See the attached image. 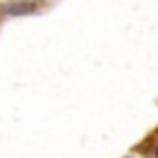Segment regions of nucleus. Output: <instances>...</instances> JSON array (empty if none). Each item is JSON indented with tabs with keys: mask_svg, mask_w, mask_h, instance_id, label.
<instances>
[{
	"mask_svg": "<svg viewBox=\"0 0 158 158\" xmlns=\"http://www.w3.org/2000/svg\"><path fill=\"white\" fill-rule=\"evenodd\" d=\"M153 156H156V158H158V146H156V151H153Z\"/></svg>",
	"mask_w": 158,
	"mask_h": 158,
	"instance_id": "1",
	"label": "nucleus"
}]
</instances>
